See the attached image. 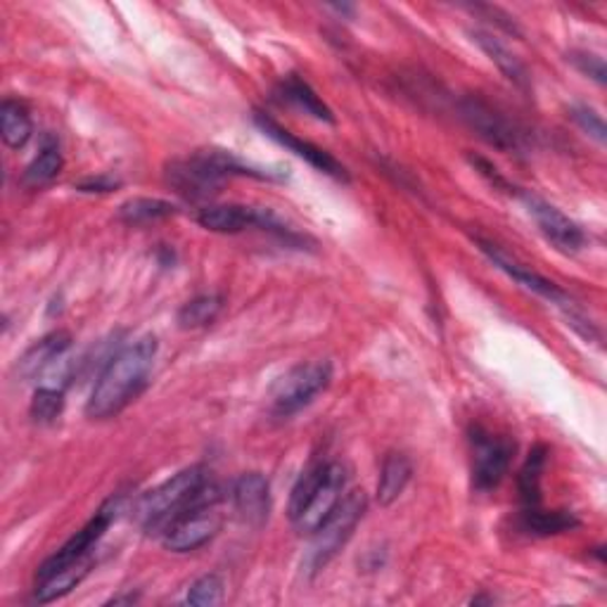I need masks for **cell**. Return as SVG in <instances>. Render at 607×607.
Wrapping results in <instances>:
<instances>
[{"mask_svg":"<svg viewBox=\"0 0 607 607\" xmlns=\"http://www.w3.org/2000/svg\"><path fill=\"white\" fill-rule=\"evenodd\" d=\"M154 356H158V339L152 335L140 337L110 356L88 397L86 415L93 420H110L127 409L148 384Z\"/></svg>","mask_w":607,"mask_h":607,"instance_id":"obj_1","label":"cell"},{"mask_svg":"<svg viewBox=\"0 0 607 607\" xmlns=\"http://www.w3.org/2000/svg\"><path fill=\"white\" fill-rule=\"evenodd\" d=\"M230 176L269 178L271 174L242 164L230 152L205 150L166 164V183L185 199H207L221 191Z\"/></svg>","mask_w":607,"mask_h":607,"instance_id":"obj_2","label":"cell"},{"mask_svg":"<svg viewBox=\"0 0 607 607\" xmlns=\"http://www.w3.org/2000/svg\"><path fill=\"white\" fill-rule=\"evenodd\" d=\"M347 489V468L337 460L306 470L290 498V520L302 534H314L328 520Z\"/></svg>","mask_w":607,"mask_h":607,"instance_id":"obj_3","label":"cell"},{"mask_svg":"<svg viewBox=\"0 0 607 607\" xmlns=\"http://www.w3.org/2000/svg\"><path fill=\"white\" fill-rule=\"evenodd\" d=\"M207 481V470L202 465H191V468L176 473L174 477L162 481L160 487H154L152 491L138 498L133 510L136 522L143 529H150V532L164 529L181 510L193 503V498Z\"/></svg>","mask_w":607,"mask_h":607,"instance_id":"obj_4","label":"cell"},{"mask_svg":"<svg viewBox=\"0 0 607 607\" xmlns=\"http://www.w3.org/2000/svg\"><path fill=\"white\" fill-rule=\"evenodd\" d=\"M219 501L221 489L207 481L193 498V503L162 529V546L171 553H191L209 543L221 529V518L214 512Z\"/></svg>","mask_w":607,"mask_h":607,"instance_id":"obj_5","label":"cell"},{"mask_svg":"<svg viewBox=\"0 0 607 607\" xmlns=\"http://www.w3.org/2000/svg\"><path fill=\"white\" fill-rule=\"evenodd\" d=\"M366 508L368 498L364 491H351L347 496H342V501L330 512L328 520L314 532V541H311V549L306 555L308 572H321L342 551V546L351 539L356 524L364 520Z\"/></svg>","mask_w":607,"mask_h":607,"instance_id":"obj_6","label":"cell"},{"mask_svg":"<svg viewBox=\"0 0 607 607\" xmlns=\"http://www.w3.org/2000/svg\"><path fill=\"white\" fill-rule=\"evenodd\" d=\"M333 380L330 361H308L294 366L280 378L271 392V403L275 415H294L308 407L321 392L328 389Z\"/></svg>","mask_w":607,"mask_h":607,"instance_id":"obj_7","label":"cell"},{"mask_svg":"<svg viewBox=\"0 0 607 607\" xmlns=\"http://www.w3.org/2000/svg\"><path fill=\"white\" fill-rule=\"evenodd\" d=\"M460 119L485 140L487 145L501 152H522L527 145V136L516 121L508 119L501 110L481 96H465L458 102Z\"/></svg>","mask_w":607,"mask_h":607,"instance_id":"obj_8","label":"cell"},{"mask_svg":"<svg viewBox=\"0 0 607 607\" xmlns=\"http://www.w3.org/2000/svg\"><path fill=\"white\" fill-rule=\"evenodd\" d=\"M479 249L481 252H485L491 263L496 269H501L506 275H510L512 280H516V283H520L522 288L527 290H532L534 294H539V297L543 300H549L551 304H557V306H563L565 311L572 308V306H577L572 302L570 294L565 290H560L553 280L549 278H543L541 273L532 271L527 267V263H522L520 259L512 257L510 252H506V249L501 245H496V242H489V240H477Z\"/></svg>","mask_w":607,"mask_h":607,"instance_id":"obj_9","label":"cell"},{"mask_svg":"<svg viewBox=\"0 0 607 607\" xmlns=\"http://www.w3.org/2000/svg\"><path fill=\"white\" fill-rule=\"evenodd\" d=\"M197 224L212 232H242L247 228L278 230L280 236H288L273 212L257 209L247 205H207L197 212Z\"/></svg>","mask_w":607,"mask_h":607,"instance_id":"obj_10","label":"cell"},{"mask_svg":"<svg viewBox=\"0 0 607 607\" xmlns=\"http://www.w3.org/2000/svg\"><path fill=\"white\" fill-rule=\"evenodd\" d=\"M473 481L479 491H489L501 485L510 468L512 444L485 432L473 434Z\"/></svg>","mask_w":607,"mask_h":607,"instance_id":"obj_11","label":"cell"},{"mask_svg":"<svg viewBox=\"0 0 607 607\" xmlns=\"http://www.w3.org/2000/svg\"><path fill=\"white\" fill-rule=\"evenodd\" d=\"M522 202L527 212L534 216V221L543 236H546L557 249H563V252H577V249L584 247L586 236L579 224H574L567 214L553 207L551 202L529 193H522Z\"/></svg>","mask_w":607,"mask_h":607,"instance_id":"obj_12","label":"cell"},{"mask_svg":"<svg viewBox=\"0 0 607 607\" xmlns=\"http://www.w3.org/2000/svg\"><path fill=\"white\" fill-rule=\"evenodd\" d=\"M254 121H257V127H259L263 133H267L269 138L275 140L278 145L288 148L290 152L297 154V158H302L304 162H308L311 166L318 169L321 174H328V176H333V178H337V181H349L347 169L342 166V164L333 158L330 152H325L323 148H318V145H314V143H308V140L297 138L292 131L283 129V127H280V123H275L273 119H269L267 115L257 112Z\"/></svg>","mask_w":607,"mask_h":607,"instance_id":"obj_13","label":"cell"},{"mask_svg":"<svg viewBox=\"0 0 607 607\" xmlns=\"http://www.w3.org/2000/svg\"><path fill=\"white\" fill-rule=\"evenodd\" d=\"M232 506L242 522L261 527L271 512V487L261 473H245L232 485Z\"/></svg>","mask_w":607,"mask_h":607,"instance_id":"obj_14","label":"cell"},{"mask_svg":"<svg viewBox=\"0 0 607 607\" xmlns=\"http://www.w3.org/2000/svg\"><path fill=\"white\" fill-rule=\"evenodd\" d=\"M72 347V335L65 330H55L51 335L41 337L34 342L18 361V376L22 380H34L43 372H48L62 356H65Z\"/></svg>","mask_w":607,"mask_h":607,"instance_id":"obj_15","label":"cell"},{"mask_svg":"<svg viewBox=\"0 0 607 607\" xmlns=\"http://www.w3.org/2000/svg\"><path fill=\"white\" fill-rule=\"evenodd\" d=\"M473 41L479 45L481 53H485L494 62V65L501 69V74L512 86H518L524 93L532 90V76H529L527 65L508 48L506 43L487 34V31H473Z\"/></svg>","mask_w":607,"mask_h":607,"instance_id":"obj_16","label":"cell"},{"mask_svg":"<svg viewBox=\"0 0 607 607\" xmlns=\"http://www.w3.org/2000/svg\"><path fill=\"white\" fill-rule=\"evenodd\" d=\"M90 567H93V555H86L82 560H74V563L51 572V574H45V577H36L34 600L45 605V603L57 600V598H65L72 588H76L86 579Z\"/></svg>","mask_w":607,"mask_h":607,"instance_id":"obj_17","label":"cell"},{"mask_svg":"<svg viewBox=\"0 0 607 607\" xmlns=\"http://www.w3.org/2000/svg\"><path fill=\"white\" fill-rule=\"evenodd\" d=\"M278 93H280V98L297 107V110H302L304 115H311V117H316L318 121H328V123L335 121V117H333V112H330V107L325 105V102L316 96V90L311 88L304 79H300L297 74L285 76V79L280 82Z\"/></svg>","mask_w":607,"mask_h":607,"instance_id":"obj_18","label":"cell"},{"mask_svg":"<svg viewBox=\"0 0 607 607\" xmlns=\"http://www.w3.org/2000/svg\"><path fill=\"white\" fill-rule=\"evenodd\" d=\"M577 527L579 518L570 510H541L539 506H532L522 512V529L536 536L565 534Z\"/></svg>","mask_w":607,"mask_h":607,"instance_id":"obj_19","label":"cell"},{"mask_svg":"<svg viewBox=\"0 0 607 607\" xmlns=\"http://www.w3.org/2000/svg\"><path fill=\"white\" fill-rule=\"evenodd\" d=\"M413 475V465L403 454H389L382 463L378 479V501L380 506H392L397 498L409 487Z\"/></svg>","mask_w":607,"mask_h":607,"instance_id":"obj_20","label":"cell"},{"mask_svg":"<svg viewBox=\"0 0 607 607\" xmlns=\"http://www.w3.org/2000/svg\"><path fill=\"white\" fill-rule=\"evenodd\" d=\"M0 133H3L6 145L12 150H20L29 143L34 123H31V115L20 100L8 98L0 105Z\"/></svg>","mask_w":607,"mask_h":607,"instance_id":"obj_21","label":"cell"},{"mask_svg":"<svg viewBox=\"0 0 607 607\" xmlns=\"http://www.w3.org/2000/svg\"><path fill=\"white\" fill-rule=\"evenodd\" d=\"M546 460H549V448L539 444L529 451V456L518 475L520 498L527 508L541 503V475L546 470Z\"/></svg>","mask_w":607,"mask_h":607,"instance_id":"obj_22","label":"cell"},{"mask_svg":"<svg viewBox=\"0 0 607 607\" xmlns=\"http://www.w3.org/2000/svg\"><path fill=\"white\" fill-rule=\"evenodd\" d=\"M178 209L176 205H171L166 199L158 197H133L129 202H123L119 207V219L123 224L140 226V224H150V221H162L174 216Z\"/></svg>","mask_w":607,"mask_h":607,"instance_id":"obj_23","label":"cell"},{"mask_svg":"<svg viewBox=\"0 0 607 607\" xmlns=\"http://www.w3.org/2000/svg\"><path fill=\"white\" fill-rule=\"evenodd\" d=\"M221 308H224L221 294H199V297H193L191 302H185L181 306L178 325L183 330L205 328V325H212L216 318H219Z\"/></svg>","mask_w":607,"mask_h":607,"instance_id":"obj_24","label":"cell"},{"mask_svg":"<svg viewBox=\"0 0 607 607\" xmlns=\"http://www.w3.org/2000/svg\"><path fill=\"white\" fill-rule=\"evenodd\" d=\"M62 171V152L57 145H45L39 158L31 162L24 171V183L29 188H43V185L53 183Z\"/></svg>","mask_w":607,"mask_h":607,"instance_id":"obj_25","label":"cell"},{"mask_svg":"<svg viewBox=\"0 0 607 607\" xmlns=\"http://www.w3.org/2000/svg\"><path fill=\"white\" fill-rule=\"evenodd\" d=\"M65 409V389L43 384L36 389L34 399H31V418L36 423H53V420Z\"/></svg>","mask_w":607,"mask_h":607,"instance_id":"obj_26","label":"cell"},{"mask_svg":"<svg viewBox=\"0 0 607 607\" xmlns=\"http://www.w3.org/2000/svg\"><path fill=\"white\" fill-rule=\"evenodd\" d=\"M221 598H224V582H221V577H216V574H205V577H199L191 586L188 596H185V603L197 605V607H207V605L221 603Z\"/></svg>","mask_w":607,"mask_h":607,"instance_id":"obj_27","label":"cell"},{"mask_svg":"<svg viewBox=\"0 0 607 607\" xmlns=\"http://www.w3.org/2000/svg\"><path fill=\"white\" fill-rule=\"evenodd\" d=\"M572 119L577 121V127L588 133L594 140H598V143L603 145L605 140H607V129H605V121L603 117L594 110V107H588V105H574L572 110H570Z\"/></svg>","mask_w":607,"mask_h":607,"instance_id":"obj_28","label":"cell"},{"mask_svg":"<svg viewBox=\"0 0 607 607\" xmlns=\"http://www.w3.org/2000/svg\"><path fill=\"white\" fill-rule=\"evenodd\" d=\"M572 62L577 65V69L586 76H590V79L598 82V84H605V62L603 57L594 55V53H572Z\"/></svg>","mask_w":607,"mask_h":607,"instance_id":"obj_29","label":"cell"},{"mask_svg":"<svg viewBox=\"0 0 607 607\" xmlns=\"http://www.w3.org/2000/svg\"><path fill=\"white\" fill-rule=\"evenodd\" d=\"M82 193H112L115 188H119V181L110 178V176H98V178H86L79 185H76Z\"/></svg>","mask_w":607,"mask_h":607,"instance_id":"obj_30","label":"cell"},{"mask_svg":"<svg viewBox=\"0 0 607 607\" xmlns=\"http://www.w3.org/2000/svg\"><path fill=\"white\" fill-rule=\"evenodd\" d=\"M121 603H136V596H123V598H112V605H121Z\"/></svg>","mask_w":607,"mask_h":607,"instance_id":"obj_31","label":"cell"}]
</instances>
